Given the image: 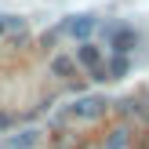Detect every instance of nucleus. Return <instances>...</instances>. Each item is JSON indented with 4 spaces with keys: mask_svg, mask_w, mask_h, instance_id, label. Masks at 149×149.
I'll use <instances>...</instances> for the list:
<instances>
[{
    "mask_svg": "<svg viewBox=\"0 0 149 149\" xmlns=\"http://www.w3.org/2000/svg\"><path fill=\"white\" fill-rule=\"evenodd\" d=\"M4 33H7V22H4V18H0V36H4Z\"/></svg>",
    "mask_w": 149,
    "mask_h": 149,
    "instance_id": "12",
    "label": "nucleus"
},
{
    "mask_svg": "<svg viewBox=\"0 0 149 149\" xmlns=\"http://www.w3.org/2000/svg\"><path fill=\"white\" fill-rule=\"evenodd\" d=\"M80 149H102L98 142H80Z\"/></svg>",
    "mask_w": 149,
    "mask_h": 149,
    "instance_id": "10",
    "label": "nucleus"
},
{
    "mask_svg": "<svg viewBox=\"0 0 149 149\" xmlns=\"http://www.w3.org/2000/svg\"><path fill=\"white\" fill-rule=\"evenodd\" d=\"M51 149H80V138H77V131H65V127H58L55 135H51Z\"/></svg>",
    "mask_w": 149,
    "mask_h": 149,
    "instance_id": "6",
    "label": "nucleus"
},
{
    "mask_svg": "<svg viewBox=\"0 0 149 149\" xmlns=\"http://www.w3.org/2000/svg\"><path fill=\"white\" fill-rule=\"evenodd\" d=\"M11 146H18V149H33L36 146V131H22V135H15V138H7Z\"/></svg>",
    "mask_w": 149,
    "mask_h": 149,
    "instance_id": "9",
    "label": "nucleus"
},
{
    "mask_svg": "<svg viewBox=\"0 0 149 149\" xmlns=\"http://www.w3.org/2000/svg\"><path fill=\"white\" fill-rule=\"evenodd\" d=\"M124 73H127V55H116L113 62H109L106 77H109V80H116V77H124Z\"/></svg>",
    "mask_w": 149,
    "mask_h": 149,
    "instance_id": "8",
    "label": "nucleus"
},
{
    "mask_svg": "<svg viewBox=\"0 0 149 149\" xmlns=\"http://www.w3.org/2000/svg\"><path fill=\"white\" fill-rule=\"evenodd\" d=\"M62 29H65L69 36H80V40H84V36H87V33L95 29V18H91V15H73V18L65 22Z\"/></svg>",
    "mask_w": 149,
    "mask_h": 149,
    "instance_id": "4",
    "label": "nucleus"
},
{
    "mask_svg": "<svg viewBox=\"0 0 149 149\" xmlns=\"http://www.w3.org/2000/svg\"><path fill=\"white\" fill-rule=\"evenodd\" d=\"M109 109L106 98H98V95H84V98H77L69 106V116H77V120H95V116H102Z\"/></svg>",
    "mask_w": 149,
    "mask_h": 149,
    "instance_id": "1",
    "label": "nucleus"
},
{
    "mask_svg": "<svg viewBox=\"0 0 149 149\" xmlns=\"http://www.w3.org/2000/svg\"><path fill=\"white\" fill-rule=\"evenodd\" d=\"M138 149H149V131H146V138H142V142H138Z\"/></svg>",
    "mask_w": 149,
    "mask_h": 149,
    "instance_id": "11",
    "label": "nucleus"
},
{
    "mask_svg": "<svg viewBox=\"0 0 149 149\" xmlns=\"http://www.w3.org/2000/svg\"><path fill=\"white\" fill-rule=\"evenodd\" d=\"M51 73H55V77H62V80H69L73 73H77V58H69V55H55V58H51Z\"/></svg>",
    "mask_w": 149,
    "mask_h": 149,
    "instance_id": "5",
    "label": "nucleus"
},
{
    "mask_svg": "<svg viewBox=\"0 0 149 149\" xmlns=\"http://www.w3.org/2000/svg\"><path fill=\"white\" fill-rule=\"evenodd\" d=\"M127 146H131V131L124 127V124H116L106 135V149H127Z\"/></svg>",
    "mask_w": 149,
    "mask_h": 149,
    "instance_id": "7",
    "label": "nucleus"
},
{
    "mask_svg": "<svg viewBox=\"0 0 149 149\" xmlns=\"http://www.w3.org/2000/svg\"><path fill=\"white\" fill-rule=\"evenodd\" d=\"M0 149H18V146H11V142H4V146H0Z\"/></svg>",
    "mask_w": 149,
    "mask_h": 149,
    "instance_id": "13",
    "label": "nucleus"
},
{
    "mask_svg": "<svg viewBox=\"0 0 149 149\" xmlns=\"http://www.w3.org/2000/svg\"><path fill=\"white\" fill-rule=\"evenodd\" d=\"M77 62L84 65V69H91V73H95V69H102V47H95V44H87V40H84V44L77 47Z\"/></svg>",
    "mask_w": 149,
    "mask_h": 149,
    "instance_id": "3",
    "label": "nucleus"
},
{
    "mask_svg": "<svg viewBox=\"0 0 149 149\" xmlns=\"http://www.w3.org/2000/svg\"><path fill=\"white\" fill-rule=\"evenodd\" d=\"M135 44H138L135 29H127V26H113V29H109V47H113L116 55H131Z\"/></svg>",
    "mask_w": 149,
    "mask_h": 149,
    "instance_id": "2",
    "label": "nucleus"
}]
</instances>
